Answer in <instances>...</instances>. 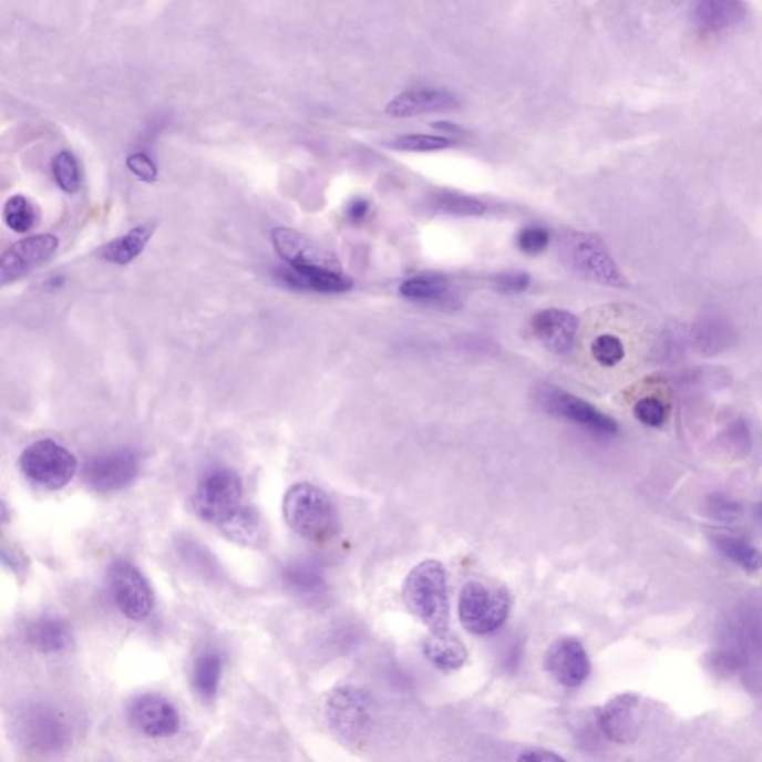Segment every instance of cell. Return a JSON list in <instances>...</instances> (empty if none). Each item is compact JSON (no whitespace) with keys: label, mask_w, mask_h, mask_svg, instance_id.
I'll return each mask as SVG.
<instances>
[{"label":"cell","mask_w":762,"mask_h":762,"mask_svg":"<svg viewBox=\"0 0 762 762\" xmlns=\"http://www.w3.org/2000/svg\"><path fill=\"white\" fill-rule=\"evenodd\" d=\"M286 586L302 597L318 596L323 588V578L320 572L310 563H294L284 572Z\"/></svg>","instance_id":"obj_26"},{"label":"cell","mask_w":762,"mask_h":762,"mask_svg":"<svg viewBox=\"0 0 762 762\" xmlns=\"http://www.w3.org/2000/svg\"><path fill=\"white\" fill-rule=\"evenodd\" d=\"M634 414L636 420L645 424V426L658 428L666 422L667 410L666 405L658 398L645 397L636 402Z\"/></svg>","instance_id":"obj_33"},{"label":"cell","mask_w":762,"mask_h":762,"mask_svg":"<svg viewBox=\"0 0 762 762\" xmlns=\"http://www.w3.org/2000/svg\"><path fill=\"white\" fill-rule=\"evenodd\" d=\"M549 245V233L543 227L523 228L517 236V246L523 254H543Z\"/></svg>","instance_id":"obj_34"},{"label":"cell","mask_w":762,"mask_h":762,"mask_svg":"<svg viewBox=\"0 0 762 762\" xmlns=\"http://www.w3.org/2000/svg\"><path fill=\"white\" fill-rule=\"evenodd\" d=\"M597 724L610 742L634 743L642 725L639 697L631 692L614 697L597 713Z\"/></svg>","instance_id":"obj_16"},{"label":"cell","mask_w":762,"mask_h":762,"mask_svg":"<svg viewBox=\"0 0 762 762\" xmlns=\"http://www.w3.org/2000/svg\"><path fill=\"white\" fill-rule=\"evenodd\" d=\"M746 17L742 2H700L694 10L697 28L706 33L722 32L738 25Z\"/></svg>","instance_id":"obj_21"},{"label":"cell","mask_w":762,"mask_h":762,"mask_svg":"<svg viewBox=\"0 0 762 762\" xmlns=\"http://www.w3.org/2000/svg\"><path fill=\"white\" fill-rule=\"evenodd\" d=\"M493 286H495L497 292L504 294V296H517V294H522L529 288L531 277L523 271L501 272L493 280Z\"/></svg>","instance_id":"obj_35"},{"label":"cell","mask_w":762,"mask_h":762,"mask_svg":"<svg viewBox=\"0 0 762 762\" xmlns=\"http://www.w3.org/2000/svg\"><path fill=\"white\" fill-rule=\"evenodd\" d=\"M402 599L431 635L450 631L449 584L443 563L426 560L415 566L402 587Z\"/></svg>","instance_id":"obj_1"},{"label":"cell","mask_w":762,"mask_h":762,"mask_svg":"<svg viewBox=\"0 0 762 762\" xmlns=\"http://www.w3.org/2000/svg\"><path fill=\"white\" fill-rule=\"evenodd\" d=\"M544 667L554 681L566 688H578L591 673L586 648L575 638H562L549 645Z\"/></svg>","instance_id":"obj_14"},{"label":"cell","mask_w":762,"mask_h":762,"mask_svg":"<svg viewBox=\"0 0 762 762\" xmlns=\"http://www.w3.org/2000/svg\"><path fill=\"white\" fill-rule=\"evenodd\" d=\"M720 548L727 557L742 566L744 570L758 572L762 569V553L748 543L738 538H721Z\"/></svg>","instance_id":"obj_30"},{"label":"cell","mask_w":762,"mask_h":762,"mask_svg":"<svg viewBox=\"0 0 762 762\" xmlns=\"http://www.w3.org/2000/svg\"><path fill=\"white\" fill-rule=\"evenodd\" d=\"M53 175L55 182L64 193L73 194L81 186V171L75 155L63 151L53 162Z\"/></svg>","instance_id":"obj_31"},{"label":"cell","mask_w":762,"mask_h":762,"mask_svg":"<svg viewBox=\"0 0 762 762\" xmlns=\"http://www.w3.org/2000/svg\"><path fill=\"white\" fill-rule=\"evenodd\" d=\"M452 141L447 137L429 136V134H405L391 142V148L406 153H432L450 148Z\"/></svg>","instance_id":"obj_32"},{"label":"cell","mask_w":762,"mask_h":762,"mask_svg":"<svg viewBox=\"0 0 762 762\" xmlns=\"http://www.w3.org/2000/svg\"><path fill=\"white\" fill-rule=\"evenodd\" d=\"M517 762H566L556 752L545 751V749H532L523 752Z\"/></svg>","instance_id":"obj_37"},{"label":"cell","mask_w":762,"mask_h":762,"mask_svg":"<svg viewBox=\"0 0 762 762\" xmlns=\"http://www.w3.org/2000/svg\"><path fill=\"white\" fill-rule=\"evenodd\" d=\"M20 738L30 752L42 756L54 755L68 746L71 725L53 706L39 704L21 718Z\"/></svg>","instance_id":"obj_6"},{"label":"cell","mask_w":762,"mask_h":762,"mask_svg":"<svg viewBox=\"0 0 762 762\" xmlns=\"http://www.w3.org/2000/svg\"><path fill=\"white\" fill-rule=\"evenodd\" d=\"M3 220L8 228L16 233H28L37 220V212L28 197L14 196L8 198L3 206Z\"/></svg>","instance_id":"obj_27"},{"label":"cell","mask_w":762,"mask_h":762,"mask_svg":"<svg viewBox=\"0 0 762 762\" xmlns=\"http://www.w3.org/2000/svg\"><path fill=\"white\" fill-rule=\"evenodd\" d=\"M59 248V238L53 234H38L17 241L0 258V281L11 284L34 268L53 258Z\"/></svg>","instance_id":"obj_13"},{"label":"cell","mask_w":762,"mask_h":762,"mask_svg":"<svg viewBox=\"0 0 762 762\" xmlns=\"http://www.w3.org/2000/svg\"><path fill=\"white\" fill-rule=\"evenodd\" d=\"M20 467L30 482L50 491H60L75 475L78 461L63 445L53 440H41L21 453Z\"/></svg>","instance_id":"obj_5"},{"label":"cell","mask_w":762,"mask_h":762,"mask_svg":"<svg viewBox=\"0 0 762 762\" xmlns=\"http://www.w3.org/2000/svg\"><path fill=\"white\" fill-rule=\"evenodd\" d=\"M28 640L38 651L53 653L63 651L72 643V631L68 622L59 617H41L28 626Z\"/></svg>","instance_id":"obj_20"},{"label":"cell","mask_w":762,"mask_h":762,"mask_svg":"<svg viewBox=\"0 0 762 762\" xmlns=\"http://www.w3.org/2000/svg\"><path fill=\"white\" fill-rule=\"evenodd\" d=\"M107 587L116 608L132 621H145L153 612V588L132 563H114L107 574Z\"/></svg>","instance_id":"obj_7"},{"label":"cell","mask_w":762,"mask_h":762,"mask_svg":"<svg viewBox=\"0 0 762 762\" xmlns=\"http://www.w3.org/2000/svg\"><path fill=\"white\" fill-rule=\"evenodd\" d=\"M368 212H370V203L363 200V198H354V200L349 203L346 214H348L352 223L358 224L367 218Z\"/></svg>","instance_id":"obj_38"},{"label":"cell","mask_w":762,"mask_h":762,"mask_svg":"<svg viewBox=\"0 0 762 762\" xmlns=\"http://www.w3.org/2000/svg\"><path fill=\"white\" fill-rule=\"evenodd\" d=\"M194 506L203 519L216 524L220 531L249 508L245 504L240 476L227 467H219L203 476L194 495Z\"/></svg>","instance_id":"obj_3"},{"label":"cell","mask_w":762,"mask_h":762,"mask_svg":"<svg viewBox=\"0 0 762 762\" xmlns=\"http://www.w3.org/2000/svg\"><path fill=\"white\" fill-rule=\"evenodd\" d=\"M434 127L444 130V132H449V133H457V130H459L456 127V125H453L450 123H439V124H435Z\"/></svg>","instance_id":"obj_39"},{"label":"cell","mask_w":762,"mask_h":762,"mask_svg":"<svg viewBox=\"0 0 762 762\" xmlns=\"http://www.w3.org/2000/svg\"><path fill=\"white\" fill-rule=\"evenodd\" d=\"M271 238L280 258L296 270L343 271L336 255L301 233L279 227L272 229Z\"/></svg>","instance_id":"obj_10"},{"label":"cell","mask_w":762,"mask_h":762,"mask_svg":"<svg viewBox=\"0 0 762 762\" xmlns=\"http://www.w3.org/2000/svg\"><path fill=\"white\" fill-rule=\"evenodd\" d=\"M400 294L406 300L426 305L452 307L454 302L447 281L440 276L413 277L400 286Z\"/></svg>","instance_id":"obj_24"},{"label":"cell","mask_w":762,"mask_h":762,"mask_svg":"<svg viewBox=\"0 0 762 762\" xmlns=\"http://www.w3.org/2000/svg\"><path fill=\"white\" fill-rule=\"evenodd\" d=\"M435 209L441 214L453 216H480L486 212V205L476 198L462 194L441 193L434 198Z\"/></svg>","instance_id":"obj_29"},{"label":"cell","mask_w":762,"mask_h":762,"mask_svg":"<svg viewBox=\"0 0 762 762\" xmlns=\"http://www.w3.org/2000/svg\"><path fill=\"white\" fill-rule=\"evenodd\" d=\"M539 401L543 402L544 409L548 410L549 413L569 420L593 435L612 436L618 432L617 420L601 413L590 402L562 391V389L544 388L540 391Z\"/></svg>","instance_id":"obj_9"},{"label":"cell","mask_w":762,"mask_h":762,"mask_svg":"<svg viewBox=\"0 0 762 762\" xmlns=\"http://www.w3.org/2000/svg\"><path fill=\"white\" fill-rule=\"evenodd\" d=\"M590 349L593 359L605 368L617 367L626 358L625 343L614 333H600L591 341Z\"/></svg>","instance_id":"obj_28"},{"label":"cell","mask_w":762,"mask_h":762,"mask_svg":"<svg viewBox=\"0 0 762 762\" xmlns=\"http://www.w3.org/2000/svg\"><path fill=\"white\" fill-rule=\"evenodd\" d=\"M138 467V456L132 450H112L86 463L85 482L99 493L119 492L134 482Z\"/></svg>","instance_id":"obj_11"},{"label":"cell","mask_w":762,"mask_h":762,"mask_svg":"<svg viewBox=\"0 0 762 762\" xmlns=\"http://www.w3.org/2000/svg\"><path fill=\"white\" fill-rule=\"evenodd\" d=\"M128 721L138 733L153 739H167L181 729V714L162 696L145 694L132 701Z\"/></svg>","instance_id":"obj_15"},{"label":"cell","mask_w":762,"mask_h":762,"mask_svg":"<svg viewBox=\"0 0 762 762\" xmlns=\"http://www.w3.org/2000/svg\"><path fill=\"white\" fill-rule=\"evenodd\" d=\"M284 515L291 529L311 543H327L337 529V514L327 493L310 483L289 487L284 497Z\"/></svg>","instance_id":"obj_2"},{"label":"cell","mask_w":762,"mask_h":762,"mask_svg":"<svg viewBox=\"0 0 762 762\" xmlns=\"http://www.w3.org/2000/svg\"><path fill=\"white\" fill-rule=\"evenodd\" d=\"M327 713L329 724L341 739L359 742L371 730V696L361 688H340L329 699Z\"/></svg>","instance_id":"obj_8"},{"label":"cell","mask_w":762,"mask_h":762,"mask_svg":"<svg viewBox=\"0 0 762 762\" xmlns=\"http://www.w3.org/2000/svg\"><path fill=\"white\" fill-rule=\"evenodd\" d=\"M223 677V657L218 652L207 651L197 657L190 672V683L202 699H214Z\"/></svg>","instance_id":"obj_25"},{"label":"cell","mask_w":762,"mask_h":762,"mask_svg":"<svg viewBox=\"0 0 762 762\" xmlns=\"http://www.w3.org/2000/svg\"><path fill=\"white\" fill-rule=\"evenodd\" d=\"M428 660L444 672L459 670L467 660V651L462 640L447 631L444 635H431L423 643Z\"/></svg>","instance_id":"obj_22"},{"label":"cell","mask_w":762,"mask_h":762,"mask_svg":"<svg viewBox=\"0 0 762 762\" xmlns=\"http://www.w3.org/2000/svg\"><path fill=\"white\" fill-rule=\"evenodd\" d=\"M579 320L570 311L547 309L538 311L531 320V331L549 352H570L577 341Z\"/></svg>","instance_id":"obj_17"},{"label":"cell","mask_w":762,"mask_h":762,"mask_svg":"<svg viewBox=\"0 0 762 762\" xmlns=\"http://www.w3.org/2000/svg\"><path fill=\"white\" fill-rule=\"evenodd\" d=\"M461 102L453 94L440 90L406 91L393 99L387 106L388 115L395 119H406L431 112L456 110Z\"/></svg>","instance_id":"obj_18"},{"label":"cell","mask_w":762,"mask_h":762,"mask_svg":"<svg viewBox=\"0 0 762 762\" xmlns=\"http://www.w3.org/2000/svg\"><path fill=\"white\" fill-rule=\"evenodd\" d=\"M127 167L130 172H133L138 179L143 182H154L157 181L158 171L157 166L148 155L143 153H136L130 155L127 158Z\"/></svg>","instance_id":"obj_36"},{"label":"cell","mask_w":762,"mask_h":762,"mask_svg":"<svg viewBox=\"0 0 762 762\" xmlns=\"http://www.w3.org/2000/svg\"><path fill=\"white\" fill-rule=\"evenodd\" d=\"M155 231V224L146 223L137 225L136 228L130 229L123 237L111 241L102 250V258L116 266H125L145 250L146 245L150 244L151 237Z\"/></svg>","instance_id":"obj_23"},{"label":"cell","mask_w":762,"mask_h":762,"mask_svg":"<svg viewBox=\"0 0 762 762\" xmlns=\"http://www.w3.org/2000/svg\"><path fill=\"white\" fill-rule=\"evenodd\" d=\"M566 244V254L569 255L572 266L583 276L610 286L626 284L612 258L595 237L574 233L567 238Z\"/></svg>","instance_id":"obj_12"},{"label":"cell","mask_w":762,"mask_h":762,"mask_svg":"<svg viewBox=\"0 0 762 762\" xmlns=\"http://www.w3.org/2000/svg\"><path fill=\"white\" fill-rule=\"evenodd\" d=\"M509 614V595L504 587L470 581L459 596V618L467 631L487 636L500 630Z\"/></svg>","instance_id":"obj_4"},{"label":"cell","mask_w":762,"mask_h":762,"mask_svg":"<svg viewBox=\"0 0 762 762\" xmlns=\"http://www.w3.org/2000/svg\"><path fill=\"white\" fill-rule=\"evenodd\" d=\"M280 280L296 291L318 294H344L353 288V280L343 271L296 270L289 267L280 271Z\"/></svg>","instance_id":"obj_19"}]
</instances>
